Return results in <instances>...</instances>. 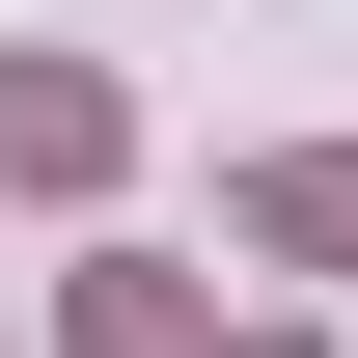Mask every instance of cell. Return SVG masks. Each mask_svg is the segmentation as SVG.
Returning a JSON list of instances; mask_svg holds the SVG:
<instances>
[{"instance_id":"obj_3","label":"cell","mask_w":358,"mask_h":358,"mask_svg":"<svg viewBox=\"0 0 358 358\" xmlns=\"http://www.w3.org/2000/svg\"><path fill=\"white\" fill-rule=\"evenodd\" d=\"M55 358H221V331H193V275H138V248H110L83 303H55Z\"/></svg>"},{"instance_id":"obj_1","label":"cell","mask_w":358,"mask_h":358,"mask_svg":"<svg viewBox=\"0 0 358 358\" xmlns=\"http://www.w3.org/2000/svg\"><path fill=\"white\" fill-rule=\"evenodd\" d=\"M0 193H110V83L83 55H0Z\"/></svg>"},{"instance_id":"obj_2","label":"cell","mask_w":358,"mask_h":358,"mask_svg":"<svg viewBox=\"0 0 358 358\" xmlns=\"http://www.w3.org/2000/svg\"><path fill=\"white\" fill-rule=\"evenodd\" d=\"M248 248H303V275H358V138H275V166H248Z\"/></svg>"}]
</instances>
